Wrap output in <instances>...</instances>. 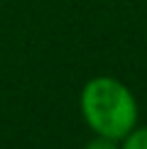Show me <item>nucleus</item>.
I'll use <instances>...</instances> for the list:
<instances>
[{
    "instance_id": "obj_1",
    "label": "nucleus",
    "mask_w": 147,
    "mask_h": 149,
    "mask_svg": "<svg viewBox=\"0 0 147 149\" xmlns=\"http://www.w3.org/2000/svg\"><path fill=\"white\" fill-rule=\"evenodd\" d=\"M81 115L93 134L123 139L137 127V100L123 81L113 76H96L81 88Z\"/></svg>"
},
{
    "instance_id": "obj_2",
    "label": "nucleus",
    "mask_w": 147,
    "mask_h": 149,
    "mask_svg": "<svg viewBox=\"0 0 147 149\" xmlns=\"http://www.w3.org/2000/svg\"><path fill=\"white\" fill-rule=\"evenodd\" d=\"M120 149H147V127H132L120 139Z\"/></svg>"
},
{
    "instance_id": "obj_3",
    "label": "nucleus",
    "mask_w": 147,
    "mask_h": 149,
    "mask_svg": "<svg viewBox=\"0 0 147 149\" xmlns=\"http://www.w3.org/2000/svg\"><path fill=\"white\" fill-rule=\"evenodd\" d=\"M83 149H120V142L110 139V137H101V134H93V139H91Z\"/></svg>"
}]
</instances>
